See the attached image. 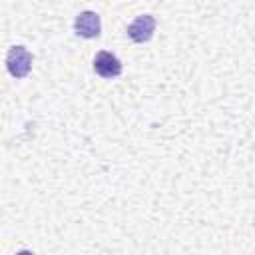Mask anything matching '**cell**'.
Here are the masks:
<instances>
[{"label": "cell", "mask_w": 255, "mask_h": 255, "mask_svg": "<svg viewBox=\"0 0 255 255\" xmlns=\"http://www.w3.org/2000/svg\"><path fill=\"white\" fill-rule=\"evenodd\" d=\"M74 30L78 36L86 38V40H92V38H98L100 32H102V22H100V16L92 10H84L76 16L74 20Z\"/></svg>", "instance_id": "2"}, {"label": "cell", "mask_w": 255, "mask_h": 255, "mask_svg": "<svg viewBox=\"0 0 255 255\" xmlns=\"http://www.w3.org/2000/svg\"><path fill=\"white\" fill-rule=\"evenodd\" d=\"M16 255H34V253H32V251H28V249H22V251H18Z\"/></svg>", "instance_id": "5"}, {"label": "cell", "mask_w": 255, "mask_h": 255, "mask_svg": "<svg viewBox=\"0 0 255 255\" xmlns=\"http://www.w3.org/2000/svg\"><path fill=\"white\" fill-rule=\"evenodd\" d=\"M94 72L102 78H116L122 74V62L108 50H100L94 56Z\"/></svg>", "instance_id": "4"}, {"label": "cell", "mask_w": 255, "mask_h": 255, "mask_svg": "<svg viewBox=\"0 0 255 255\" xmlns=\"http://www.w3.org/2000/svg\"><path fill=\"white\" fill-rule=\"evenodd\" d=\"M32 54L24 46H12L6 54V68L14 78H26L32 70Z\"/></svg>", "instance_id": "1"}, {"label": "cell", "mask_w": 255, "mask_h": 255, "mask_svg": "<svg viewBox=\"0 0 255 255\" xmlns=\"http://www.w3.org/2000/svg\"><path fill=\"white\" fill-rule=\"evenodd\" d=\"M153 32H155V18L151 14H141L128 26V36L137 44L151 40Z\"/></svg>", "instance_id": "3"}]
</instances>
